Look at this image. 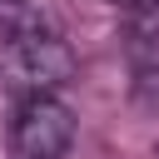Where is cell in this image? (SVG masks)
Masks as SVG:
<instances>
[{
	"label": "cell",
	"instance_id": "cell-1",
	"mask_svg": "<svg viewBox=\"0 0 159 159\" xmlns=\"http://www.w3.org/2000/svg\"><path fill=\"white\" fill-rule=\"evenodd\" d=\"M5 60H10L15 84L30 94H55L60 84L75 80V50L65 45V35L45 30L35 15L5 30Z\"/></svg>",
	"mask_w": 159,
	"mask_h": 159
},
{
	"label": "cell",
	"instance_id": "cell-2",
	"mask_svg": "<svg viewBox=\"0 0 159 159\" xmlns=\"http://www.w3.org/2000/svg\"><path fill=\"white\" fill-rule=\"evenodd\" d=\"M15 159H65L75 144V109L55 94H25L15 129H10Z\"/></svg>",
	"mask_w": 159,
	"mask_h": 159
},
{
	"label": "cell",
	"instance_id": "cell-3",
	"mask_svg": "<svg viewBox=\"0 0 159 159\" xmlns=\"http://www.w3.org/2000/svg\"><path fill=\"white\" fill-rule=\"evenodd\" d=\"M25 15H30V0H0V20L5 25H20Z\"/></svg>",
	"mask_w": 159,
	"mask_h": 159
},
{
	"label": "cell",
	"instance_id": "cell-4",
	"mask_svg": "<svg viewBox=\"0 0 159 159\" xmlns=\"http://www.w3.org/2000/svg\"><path fill=\"white\" fill-rule=\"evenodd\" d=\"M119 5H144V10H154L159 0H119Z\"/></svg>",
	"mask_w": 159,
	"mask_h": 159
}]
</instances>
